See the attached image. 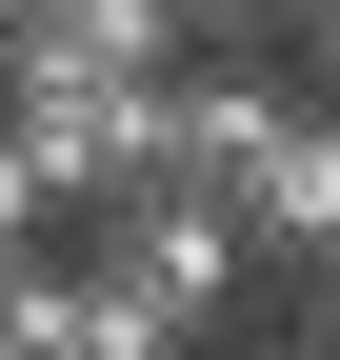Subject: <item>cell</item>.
Instances as JSON below:
<instances>
[{"mask_svg": "<svg viewBox=\"0 0 340 360\" xmlns=\"http://www.w3.org/2000/svg\"><path fill=\"white\" fill-rule=\"evenodd\" d=\"M0 160H20L40 220H100V200H140V180H181V160H160V80L20 60V40H0Z\"/></svg>", "mask_w": 340, "mask_h": 360, "instance_id": "cell-1", "label": "cell"}, {"mask_svg": "<svg viewBox=\"0 0 340 360\" xmlns=\"http://www.w3.org/2000/svg\"><path fill=\"white\" fill-rule=\"evenodd\" d=\"M60 260L120 300L160 360H181L200 321H240V281H261V240H240L221 200H181V180H140V200H100V220H60Z\"/></svg>", "mask_w": 340, "mask_h": 360, "instance_id": "cell-2", "label": "cell"}, {"mask_svg": "<svg viewBox=\"0 0 340 360\" xmlns=\"http://www.w3.org/2000/svg\"><path fill=\"white\" fill-rule=\"evenodd\" d=\"M0 360H160V340H140V321H120V300H100V281H80V260H60V240H40V260H20V281H0Z\"/></svg>", "mask_w": 340, "mask_h": 360, "instance_id": "cell-3", "label": "cell"}, {"mask_svg": "<svg viewBox=\"0 0 340 360\" xmlns=\"http://www.w3.org/2000/svg\"><path fill=\"white\" fill-rule=\"evenodd\" d=\"M160 20H181V60H261V40H280V0H160Z\"/></svg>", "mask_w": 340, "mask_h": 360, "instance_id": "cell-4", "label": "cell"}, {"mask_svg": "<svg viewBox=\"0 0 340 360\" xmlns=\"http://www.w3.org/2000/svg\"><path fill=\"white\" fill-rule=\"evenodd\" d=\"M40 240H60V220H40V200H20V160H0V281H20Z\"/></svg>", "mask_w": 340, "mask_h": 360, "instance_id": "cell-5", "label": "cell"}, {"mask_svg": "<svg viewBox=\"0 0 340 360\" xmlns=\"http://www.w3.org/2000/svg\"><path fill=\"white\" fill-rule=\"evenodd\" d=\"M301 360H340V260H320V281H301Z\"/></svg>", "mask_w": 340, "mask_h": 360, "instance_id": "cell-6", "label": "cell"}]
</instances>
